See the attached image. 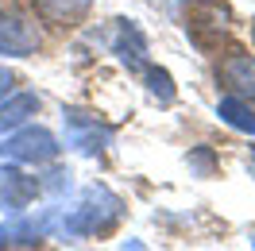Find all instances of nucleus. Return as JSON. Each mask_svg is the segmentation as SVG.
I'll list each match as a JSON object with an SVG mask.
<instances>
[{
    "label": "nucleus",
    "mask_w": 255,
    "mask_h": 251,
    "mask_svg": "<svg viewBox=\"0 0 255 251\" xmlns=\"http://www.w3.org/2000/svg\"><path fill=\"white\" fill-rule=\"evenodd\" d=\"M120 213H124V205H120L116 193H109L105 186H89L81 193V205L62 220V232L66 236H101L120 220Z\"/></svg>",
    "instance_id": "obj_1"
},
{
    "label": "nucleus",
    "mask_w": 255,
    "mask_h": 251,
    "mask_svg": "<svg viewBox=\"0 0 255 251\" xmlns=\"http://www.w3.org/2000/svg\"><path fill=\"white\" fill-rule=\"evenodd\" d=\"M0 155H8L12 162H31V166H43L50 158H58V139L50 135L47 127H23L16 135H8Z\"/></svg>",
    "instance_id": "obj_2"
},
{
    "label": "nucleus",
    "mask_w": 255,
    "mask_h": 251,
    "mask_svg": "<svg viewBox=\"0 0 255 251\" xmlns=\"http://www.w3.org/2000/svg\"><path fill=\"white\" fill-rule=\"evenodd\" d=\"M39 50V31L19 12H0V54L4 58H27Z\"/></svg>",
    "instance_id": "obj_3"
},
{
    "label": "nucleus",
    "mask_w": 255,
    "mask_h": 251,
    "mask_svg": "<svg viewBox=\"0 0 255 251\" xmlns=\"http://www.w3.org/2000/svg\"><path fill=\"white\" fill-rule=\"evenodd\" d=\"M62 124H66V143L81 151V155H97V151H105V143H109V127L97 124V116L89 112H78V109H66L62 112Z\"/></svg>",
    "instance_id": "obj_4"
},
{
    "label": "nucleus",
    "mask_w": 255,
    "mask_h": 251,
    "mask_svg": "<svg viewBox=\"0 0 255 251\" xmlns=\"http://www.w3.org/2000/svg\"><path fill=\"white\" fill-rule=\"evenodd\" d=\"M221 81L244 101H255V58L252 54H228L221 62Z\"/></svg>",
    "instance_id": "obj_5"
},
{
    "label": "nucleus",
    "mask_w": 255,
    "mask_h": 251,
    "mask_svg": "<svg viewBox=\"0 0 255 251\" xmlns=\"http://www.w3.org/2000/svg\"><path fill=\"white\" fill-rule=\"evenodd\" d=\"M35 193H39V182H35V178L12 170V166L0 170V205H4V209L19 213L27 201H35Z\"/></svg>",
    "instance_id": "obj_6"
},
{
    "label": "nucleus",
    "mask_w": 255,
    "mask_h": 251,
    "mask_svg": "<svg viewBox=\"0 0 255 251\" xmlns=\"http://www.w3.org/2000/svg\"><path fill=\"white\" fill-rule=\"evenodd\" d=\"M89 8H93V0H35V12L47 23H58V27H70V23L85 19Z\"/></svg>",
    "instance_id": "obj_7"
},
{
    "label": "nucleus",
    "mask_w": 255,
    "mask_h": 251,
    "mask_svg": "<svg viewBox=\"0 0 255 251\" xmlns=\"http://www.w3.org/2000/svg\"><path fill=\"white\" fill-rule=\"evenodd\" d=\"M35 112H39V97H35V93H16V97H8V101L0 105V135H4V131L23 127Z\"/></svg>",
    "instance_id": "obj_8"
},
{
    "label": "nucleus",
    "mask_w": 255,
    "mask_h": 251,
    "mask_svg": "<svg viewBox=\"0 0 255 251\" xmlns=\"http://www.w3.org/2000/svg\"><path fill=\"white\" fill-rule=\"evenodd\" d=\"M221 35H224V12H217V8L197 12V16L190 19V39L201 50H213L217 43H221Z\"/></svg>",
    "instance_id": "obj_9"
},
{
    "label": "nucleus",
    "mask_w": 255,
    "mask_h": 251,
    "mask_svg": "<svg viewBox=\"0 0 255 251\" xmlns=\"http://www.w3.org/2000/svg\"><path fill=\"white\" fill-rule=\"evenodd\" d=\"M116 54H120L131 70H135V66H143L147 43H143V31H139L131 19H120V31H116Z\"/></svg>",
    "instance_id": "obj_10"
},
{
    "label": "nucleus",
    "mask_w": 255,
    "mask_h": 251,
    "mask_svg": "<svg viewBox=\"0 0 255 251\" xmlns=\"http://www.w3.org/2000/svg\"><path fill=\"white\" fill-rule=\"evenodd\" d=\"M217 116H221L228 127H236V131H248V135H255V112L252 105L244 101V97H221V105H217Z\"/></svg>",
    "instance_id": "obj_11"
},
{
    "label": "nucleus",
    "mask_w": 255,
    "mask_h": 251,
    "mask_svg": "<svg viewBox=\"0 0 255 251\" xmlns=\"http://www.w3.org/2000/svg\"><path fill=\"white\" fill-rule=\"evenodd\" d=\"M147 89L159 97L162 105H170V101H174V81H170L166 70H155V66H151V70H147Z\"/></svg>",
    "instance_id": "obj_12"
},
{
    "label": "nucleus",
    "mask_w": 255,
    "mask_h": 251,
    "mask_svg": "<svg viewBox=\"0 0 255 251\" xmlns=\"http://www.w3.org/2000/svg\"><path fill=\"white\" fill-rule=\"evenodd\" d=\"M12 85H16V78H12V74H8L4 66H0V101H4V97L12 93Z\"/></svg>",
    "instance_id": "obj_13"
},
{
    "label": "nucleus",
    "mask_w": 255,
    "mask_h": 251,
    "mask_svg": "<svg viewBox=\"0 0 255 251\" xmlns=\"http://www.w3.org/2000/svg\"><path fill=\"white\" fill-rule=\"evenodd\" d=\"M248 166H252V178H255V151H252V162H248Z\"/></svg>",
    "instance_id": "obj_14"
}]
</instances>
